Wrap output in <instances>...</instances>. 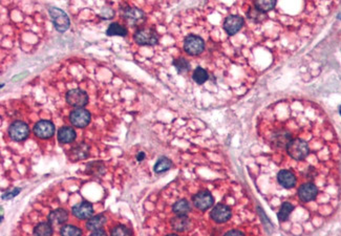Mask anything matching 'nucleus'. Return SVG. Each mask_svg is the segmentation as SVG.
Here are the masks:
<instances>
[{"label":"nucleus","mask_w":341,"mask_h":236,"mask_svg":"<svg viewBox=\"0 0 341 236\" xmlns=\"http://www.w3.org/2000/svg\"><path fill=\"white\" fill-rule=\"evenodd\" d=\"M49 13L56 31H58L59 33H64L70 29L71 21L64 11L59 8L51 7L49 9Z\"/></svg>","instance_id":"nucleus-1"},{"label":"nucleus","mask_w":341,"mask_h":236,"mask_svg":"<svg viewBox=\"0 0 341 236\" xmlns=\"http://www.w3.org/2000/svg\"><path fill=\"white\" fill-rule=\"evenodd\" d=\"M134 41L139 46L144 47H153L158 43V35L154 29L151 28H144L139 29L134 33L133 35Z\"/></svg>","instance_id":"nucleus-2"},{"label":"nucleus","mask_w":341,"mask_h":236,"mask_svg":"<svg viewBox=\"0 0 341 236\" xmlns=\"http://www.w3.org/2000/svg\"><path fill=\"white\" fill-rule=\"evenodd\" d=\"M276 179L279 186H281L283 189H286V190L297 188V191H298L299 187L301 186L296 173L290 169H280L276 175Z\"/></svg>","instance_id":"nucleus-3"},{"label":"nucleus","mask_w":341,"mask_h":236,"mask_svg":"<svg viewBox=\"0 0 341 236\" xmlns=\"http://www.w3.org/2000/svg\"><path fill=\"white\" fill-rule=\"evenodd\" d=\"M121 16L130 27H139L145 21V14L138 8L125 7L121 10Z\"/></svg>","instance_id":"nucleus-4"},{"label":"nucleus","mask_w":341,"mask_h":236,"mask_svg":"<svg viewBox=\"0 0 341 236\" xmlns=\"http://www.w3.org/2000/svg\"><path fill=\"white\" fill-rule=\"evenodd\" d=\"M65 100L68 105L76 108H83L88 104V95L80 88H74L66 94Z\"/></svg>","instance_id":"nucleus-5"},{"label":"nucleus","mask_w":341,"mask_h":236,"mask_svg":"<svg viewBox=\"0 0 341 236\" xmlns=\"http://www.w3.org/2000/svg\"><path fill=\"white\" fill-rule=\"evenodd\" d=\"M30 128L27 123L22 121H15L9 127V136L13 141L21 142L28 139Z\"/></svg>","instance_id":"nucleus-6"},{"label":"nucleus","mask_w":341,"mask_h":236,"mask_svg":"<svg viewBox=\"0 0 341 236\" xmlns=\"http://www.w3.org/2000/svg\"><path fill=\"white\" fill-rule=\"evenodd\" d=\"M205 50V41L197 35H188L184 39V51L190 56L201 55Z\"/></svg>","instance_id":"nucleus-7"},{"label":"nucleus","mask_w":341,"mask_h":236,"mask_svg":"<svg viewBox=\"0 0 341 236\" xmlns=\"http://www.w3.org/2000/svg\"><path fill=\"white\" fill-rule=\"evenodd\" d=\"M192 204L200 211H207L213 206L214 197L209 191L202 190L192 196Z\"/></svg>","instance_id":"nucleus-8"},{"label":"nucleus","mask_w":341,"mask_h":236,"mask_svg":"<svg viewBox=\"0 0 341 236\" xmlns=\"http://www.w3.org/2000/svg\"><path fill=\"white\" fill-rule=\"evenodd\" d=\"M90 120H92V115L84 108H76L70 114L71 123L73 126L78 128L86 127L89 124Z\"/></svg>","instance_id":"nucleus-9"},{"label":"nucleus","mask_w":341,"mask_h":236,"mask_svg":"<svg viewBox=\"0 0 341 236\" xmlns=\"http://www.w3.org/2000/svg\"><path fill=\"white\" fill-rule=\"evenodd\" d=\"M232 217V210L225 204H218L210 212V218L217 223L227 222Z\"/></svg>","instance_id":"nucleus-10"},{"label":"nucleus","mask_w":341,"mask_h":236,"mask_svg":"<svg viewBox=\"0 0 341 236\" xmlns=\"http://www.w3.org/2000/svg\"><path fill=\"white\" fill-rule=\"evenodd\" d=\"M34 133L40 139H50L55 134V125L51 121L41 120L34 126Z\"/></svg>","instance_id":"nucleus-11"},{"label":"nucleus","mask_w":341,"mask_h":236,"mask_svg":"<svg viewBox=\"0 0 341 236\" xmlns=\"http://www.w3.org/2000/svg\"><path fill=\"white\" fill-rule=\"evenodd\" d=\"M244 24H245V21L243 17L237 16V15H232L226 18L224 22V30L229 36H233L236 33L241 31Z\"/></svg>","instance_id":"nucleus-12"},{"label":"nucleus","mask_w":341,"mask_h":236,"mask_svg":"<svg viewBox=\"0 0 341 236\" xmlns=\"http://www.w3.org/2000/svg\"><path fill=\"white\" fill-rule=\"evenodd\" d=\"M72 213L78 219H88L94 214V207L88 201H81L73 207Z\"/></svg>","instance_id":"nucleus-13"},{"label":"nucleus","mask_w":341,"mask_h":236,"mask_svg":"<svg viewBox=\"0 0 341 236\" xmlns=\"http://www.w3.org/2000/svg\"><path fill=\"white\" fill-rule=\"evenodd\" d=\"M170 224H172V228L175 231L185 232L190 228L191 221L188 215H176L170 220Z\"/></svg>","instance_id":"nucleus-14"},{"label":"nucleus","mask_w":341,"mask_h":236,"mask_svg":"<svg viewBox=\"0 0 341 236\" xmlns=\"http://www.w3.org/2000/svg\"><path fill=\"white\" fill-rule=\"evenodd\" d=\"M76 137H77V133L75 129L68 126H63L59 128L58 132H57V139H58L59 143L61 144L73 143L76 140Z\"/></svg>","instance_id":"nucleus-15"},{"label":"nucleus","mask_w":341,"mask_h":236,"mask_svg":"<svg viewBox=\"0 0 341 236\" xmlns=\"http://www.w3.org/2000/svg\"><path fill=\"white\" fill-rule=\"evenodd\" d=\"M68 219V213L64 209H56L49 214V221L52 224H62Z\"/></svg>","instance_id":"nucleus-16"},{"label":"nucleus","mask_w":341,"mask_h":236,"mask_svg":"<svg viewBox=\"0 0 341 236\" xmlns=\"http://www.w3.org/2000/svg\"><path fill=\"white\" fill-rule=\"evenodd\" d=\"M294 209H295V206L291 203V201H285V203H282L279 208V211L277 212V217L279 221L283 222L287 219H289L292 215Z\"/></svg>","instance_id":"nucleus-17"},{"label":"nucleus","mask_w":341,"mask_h":236,"mask_svg":"<svg viewBox=\"0 0 341 236\" xmlns=\"http://www.w3.org/2000/svg\"><path fill=\"white\" fill-rule=\"evenodd\" d=\"M106 216H104L103 214H99L96 216H92L90 218H88V220L86 221V228L89 231H95L98 229H102V227L104 226L105 222H106Z\"/></svg>","instance_id":"nucleus-18"},{"label":"nucleus","mask_w":341,"mask_h":236,"mask_svg":"<svg viewBox=\"0 0 341 236\" xmlns=\"http://www.w3.org/2000/svg\"><path fill=\"white\" fill-rule=\"evenodd\" d=\"M173 211L176 215H188V213L191 211V205L187 199L182 198L174 205Z\"/></svg>","instance_id":"nucleus-19"},{"label":"nucleus","mask_w":341,"mask_h":236,"mask_svg":"<svg viewBox=\"0 0 341 236\" xmlns=\"http://www.w3.org/2000/svg\"><path fill=\"white\" fill-rule=\"evenodd\" d=\"M128 34L127 29L121 26L118 22H113L111 24L107 30H106V35L107 36H120V37H126Z\"/></svg>","instance_id":"nucleus-20"},{"label":"nucleus","mask_w":341,"mask_h":236,"mask_svg":"<svg viewBox=\"0 0 341 236\" xmlns=\"http://www.w3.org/2000/svg\"><path fill=\"white\" fill-rule=\"evenodd\" d=\"M71 152L73 154L74 160H82V159H86V157L88 156L89 148L85 143H81L78 146H76V147H74Z\"/></svg>","instance_id":"nucleus-21"},{"label":"nucleus","mask_w":341,"mask_h":236,"mask_svg":"<svg viewBox=\"0 0 341 236\" xmlns=\"http://www.w3.org/2000/svg\"><path fill=\"white\" fill-rule=\"evenodd\" d=\"M172 167H173V162L170 161L169 159H167V157L162 156L155 163L153 169H154L155 173L161 174V173H164V172L168 171Z\"/></svg>","instance_id":"nucleus-22"},{"label":"nucleus","mask_w":341,"mask_h":236,"mask_svg":"<svg viewBox=\"0 0 341 236\" xmlns=\"http://www.w3.org/2000/svg\"><path fill=\"white\" fill-rule=\"evenodd\" d=\"M277 0H255L254 6L255 9L263 13H268L271 10H273L276 6Z\"/></svg>","instance_id":"nucleus-23"},{"label":"nucleus","mask_w":341,"mask_h":236,"mask_svg":"<svg viewBox=\"0 0 341 236\" xmlns=\"http://www.w3.org/2000/svg\"><path fill=\"white\" fill-rule=\"evenodd\" d=\"M192 79H193V81H195L197 84L202 85V84H204L205 82L208 80L209 75H208L206 70L203 69V67H201V66H199V67H197L195 71H193Z\"/></svg>","instance_id":"nucleus-24"},{"label":"nucleus","mask_w":341,"mask_h":236,"mask_svg":"<svg viewBox=\"0 0 341 236\" xmlns=\"http://www.w3.org/2000/svg\"><path fill=\"white\" fill-rule=\"evenodd\" d=\"M51 222H40L34 229V234L38 236H51L53 235V228Z\"/></svg>","instance_id":"nucleus-25"},{"label":"nucleus","mask_w":341,"mask_h":236,"mask_svg":"<svg viewBox=\"0 0 341 236\" xmlns=\"http://www.w3.org/2000/svg\"><path fill=\"white\" fill-rule=\"evenodd\" d=\"M174 66L179 74H185L190 71V63L185 58H179L174 60L173 62Z\"/></svg>","instance_id":"nucleus-26"},{"label":"nucleus","mask_w":341,"mask_h":236,"mask_svg":"<svg viewBox=\"0 0 341 236\" xmlns=\"http://www.w3.org/2000/svg\"><path fill=\"white\" fill-rule=\"evenodd\" d=\"M60 234L63 236H78L82 234V231L76 226H73V224H65L61 228Z\"/></svg>","instance_id":"nucleus-27"},{"label":"nucleus","mask_w":341,"mask_h":236,"mask_svg":"<svg viewBox=\"0 0 341 236\" xmlns=\"http://www.w3.org/2000/svg\"><path fill=\"white\" fill-rule=\"evenodd\" d=\"M248 17L250 20H252L254 22H260L266 18V13L260 12L257 9H251L249 11Z\"/></svg>","instance_id":"nucleus-28"},{"label":"nucleus","mask_w":341,"mask_h":236,"mask_svg":"<svg viewBox=\"0 0 341 236\" xmlns=\"http://www.w3.org/2000/svg\"><path fill=\"white\" fill-rule=\"evenodd\" d=\"M110 234L112 236H124V235H131L132 232L126 228L125 226H122V224H120V226H117L113 228L110 232Z\"/></svg>","instance_id":"nucleus-29"},{"label":"nucleus","mask_w":341,"mask_h":236,"mask_svg":"<svg viewBox=\"0 0 341 236\" xmlns=\"http://www.w3.org/2000/svg\"><path fill=\"white\" fill-rule=\"evenodd\" d=\"M21 190H22L21 188H15V189L12 190V191H8V192L4 193L2 197H3V199H12L13 197L17 196V195L20 193V191H21Z\"/></svg>","instance_id":"nucleus-30"},{"label":"nucleus","mask_w":341,"mask_h":236,"mask_svg":"<svg viewBox=\"0 0 341 236\" xmlns=\"http://www.w3.org/2000/svg\"><path fill=\"white\" fill-rule=\"evenodd\" d=\"M92 235H93V236H97V235H106V233H105V231H103L102 229H98V230L92 231Z\"/></svg>","instance_id":"nucleus-31"},{"label":"nucleus","mask_w":341,"mask_h":236,"mask_svg":"<svg viewBox=\"0 0 341 236\" xmlns=\"http://www.w3.org/2000/svg\"><path fill=\"white\" fill-rule=\"evenodd\" d=\"M145 159V153L144 152H139L138 155H136V161L142 162Z\"/></svg>","instance_id":"nucleus-32"},{"label":"nucleus","mask_w":341,"mask_h":236,"mask_svg":"<svg viewBox=\"0 0 341 236\" xmlns=\"http://www.w3.org/2000/svg\"><path fill=\"white\" fill-rule=\"evenodd\" d=\"M339 112H340V115H341V105H340V108H339Z\"/></svg>","instance_id":"nucleus-33"}]
</instances>
